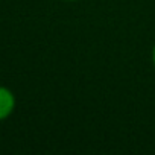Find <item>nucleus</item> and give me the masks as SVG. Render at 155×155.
Wrapping results in <instances>:
<instances>
[{
  "instance_id": "nucleus-2",
  "label": "nucleus",
  "mask_w": 155,
  "mask_h": 155,
  "mask_svg": "<svg viewBox=\"0 0 155 155\" xmlns=\"http://www.w3.org/2000/svg\"><path fill=\"white\" fill-rule=\"evenodd\" d=\"M150 59H152V64H153V67H155V44H153L152 52H150Z\"/></svg>"
},
{
  "instance_id": "nucleus-3",
  "label": "nucleus",
  "mask_w": 155,
  "mask_h": 155,
  "mask_svg": "<svg viewBox=\"0 0 155 155\" xmlns=\"http://www.w3.org/2000/svg\"><path fill=\"white\" fill-rule=\"evenodd\" d=\"M64 2H78V0H64Z\"/></svg>"
},
{
  "instance_id": "nucleus-1",
  "label": "nucleus",
  "mask_w": 155,
  "mask_h": 155,
  "mask_svg": "<svg viewBox=\"0 0 155 155\" xmlns=\"http://www.w3.org/2000/svg\"><path fill=\"white\" fill-rule=\"evenodd\" d=\"M15 104H17V101H15L14 93L8 87L0 85V122L8 119L14 113Z\"/></svg>"
}]
</instances>
